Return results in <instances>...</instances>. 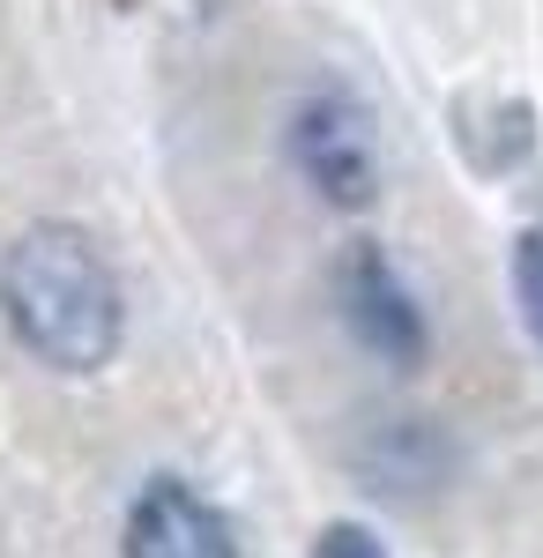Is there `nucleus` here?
Returning <instances> with one entry per match:
<instances>
[{"label":"nucleus","instance_id":"obj_1","mask_svg":"<svg viewBox=\"0 0 543 558\" xmlns=\"http://www.w3.org/2000/svg\"><path fill=\"white\" fill-rule=\"evenodd\" d=\"M0 313L15 343L52 373H105L126 343V299L112 260L75 223H31L0 260Z\"/></svg>","mask_w":543,"mask_h":558},{"label":"nucleus","instance_id":"obj_2","mask_svg":"<svg viewBox=\"0 0 543 558\" xmlns=\"http://www.w3.org/2000/svg\"><path fill=\"white\" fill-rule=\"evenodd\" d=\"M291 157L298 172L321 186V202L335 209H365L379 194V142H373V112L350 89H313L291 112Z\"/></svg>","mask_w":543,"mask_h":558},{"label":"nucleus","instance_id":"obj_3","mask_svg":"<svg viewBox=\"0 0 543 558\" xmlns=\"http://www.w3.org/2000/svg\"><path fill=\"white\" fill-rule=\"evenodd\" d=\"M335 299H342L350 336L373 350V357H387V365H424V343H432L424 305L395 276V260L379 254V246H350V254L335 260Z\"/></svg>","mask_w":543,"mask_h":558},{"label":"nucleus","instance_id":"obj_4","mask_svg":"<svg viewBox=\"0 0 543 558\" xmlns=\"http://www.w3.org/2000/svg\"><path fill=\"white\" fill-rule=\"evenodd\" d=\"M126 558H239V536L194 484L149 476L126 507Z\"/></svg>","mask_w":543,"mask_h":558},{"label":"nucleus","instance_id":"obj_5","mask_svg":"<svg viewBox=\"0 0 543 558\" xmlns=\"http://www.w3.org/2000/svg\"><path fill=\"white\" fill-rule=\"evenodd\" d=\"M514 305H521V320H529V336L543 350V231L514 239Z\"/></svg>","mask_w":543,"mask_h":558},{"label":"nucleus","instance_id":"obj_6","mask_svg":"<svg viewBox=\"0 0 543 558\" xmlns=\"http://www.w3.org/2000/svg\"><path fill=\"white\" fill-rule=\"evenodd\" d=\"M313 558H387V544H379L365 521H328L321 544H313Z\"/></svg>","mask_w":543,"mask_h":558}]
</instances>
